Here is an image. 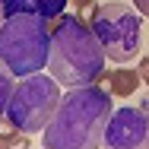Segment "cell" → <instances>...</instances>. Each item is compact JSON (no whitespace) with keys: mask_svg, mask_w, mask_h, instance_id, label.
Wrapping results in <instances>:
<instances>
[{"mask_svg":"<svg viewBox=\"0 0 149 149\" xmlns=\"http://www.w3.org/2000/svg\"><path fill=\"white\" fill-rule=\"evenodd\" d=\"M111 92L83 83L70 86L60 98L54 118L48 120L41 143L45 149H95L105 140V124L111 118Z\"/></svg>","mask_w":149,"mask_h":149,"instance_id":"1","label":"cell"},{"mask_svg":"<svg viewBox=\"0 0 149 149\" xmlns=\"http://www.w3.org/2000/svg\"><path fill=\"white\" fill-rule=\"evenodd\" d=\"M105 48L95 38L89 22L79 16H60L51 29V54H48V70L60 86H83L95 83L105 73Z\"/></svg>","mask_w":149,"mask_h":149,"instance_id":"2","label":"cell"},{"mask_svg":"<svg viewBox=\"0 0 149 149\" xmlns=\"http://www.w3.org/2000/svg\"><path fill=\"white\" fill-rule=\"evenodd\" d=\"M51 54V22L32 10L13 13L0 26V60L16 73L29 76L48 67Z\"/></svg>","mask_w":149,"mask_h":149,"instance_id":"3","label":"cell"},{"mask_svg":"<svg viewBox=\"0 0 149 149\" xmlns=\"http://www.w3.org/2000/svg\"><path fill=\"white\" fill-rule=\"evenodd\" d=\"M60 98H63L60 83L54 76H45L41 70L29 73L13 89V98L6 105V120L16 124L22 133H41L48 127V120L54 118Z\"/></svg>","mask_w":149,"mask_h":149,"instance_id":"4","label":"cell"},{"mask_svg":"<svg viewBox=\"0 0 149 149\" xmlns=\"http://www.w3.org/2000/svg\"><path fill=\"white\" fill-rule=\"evenodd\" d=\"M92 32L102 41L108 60L114 63H130L140 57L143 48V26H140V13H133L130 6H124L118 0L102 3L95 19H92Z\"/></svg>","mask_w":149,"mask_h":149,"instance_id":"5","label":"cell"},{"mask_svg":"<svg viewBox=\"0 0 149 149\" xmlns=\"http://www.w3.org/2000/svg\"><path fill=\"white\" fill-rule=\"evenodd\" d=\"M102 146H108V149H149V114L140 105L114 108L108 124H105Z\"/></svg>","mask_w":149,"mask_h":149,"instance_id":"6","label":"cell"},{"mask_svg":"<svg viewBox=\"0 0 149 149\" xmlns=\"http://www.w3.org/2000/svg\"><path fill=\"white\" fill-rule=\"evenodd\" d=\"M102 76H105V73H102ZM105 83H108V92H114V95H120V98H130L133 92L140 89V73L130 70L127 63H118V70L108 73Z\"/></svg>","mask_w":149,"mask_h":149,"instance_id":"7","label":"cell"},{"mask_svg":"<svg viewBox=\"0 0 149 149\" xmlns=\"http://www.w3.org/2000/svg\"><path fill=\"white\" fill-rule=\"evenodd\" d=\"M29 3L32 13H38V16H45L48 22H54L63 16V10H67V0H26Z\"/></svg>","mask_w":149,"mask_h":149,"instance_id":"8","label":"cell"},{"mask_svg":"<svg viewBox=\"0 0 149 149\" xmlns=\"http://www.w3.org/2000/svg\"><path fill=\"white\" fill-rule=\"evenodd\" d=\"M13 89H16V73L0 60V114H6V105L13 98Z\"/></svg>","mask_w":149,"mask_h":149,"instance_id":"9","label":"cell"},{"mask_svg":"<svg viewBox=\"0 0 149 149\" xmlns=\"http://www.w3.org/2000/svg\"><path fill=\"white\" fill-rule=\"evenodd\" d=\"M0 3H3L6 16H13V13H22V10H29V3H26V0H0Z\"/></svg>","mask_w":149,"mask_h":149,"instance_id":"10","label":"cell"},{"mask_svg":"<svg viewBox=\"0 0 149 149\" xmlns=\"http://www.w3.org/2000/svg\"><path fill=\"white\" fill-rule=\"evenodd\" d=\"M136 73H140V79H146V83H149V57H140V63H136Z\"/></svg>","mask_w":149,"mask_h":149,"instance_id":"11","label":"cell"},{"mask_svg":"<svg viewBox=\"0 0 149 149\" xmlns=\"http://www.w3.org/2000/svg\"><path fill=\"white\" fill-rule=\"evenodd\" d=\"M133 6H136L140 16H146V19H149V0H133Z\"/></svg>","mask_w":149,"mask_h":149,"instance_id":"12","label":"cell"},{"mask_svg":"<svg viewBox=\"0 0 149 149\" xmlns=\"http://www.w3.org/2000/svg\"><path fill=\"white\" fill-rule=\"evenodd\" d=\"M136 105H140V108H143V111L149 114V89L143 92V95H140V102H136Z\"/></svg>","mask_w":149,"mask_h":149,"instance_id":"13","label":"cell"},{"mask_svg":"<svg viewBox=\"0 0 149 149\" xmlns=\"http://www.w3.org/2000/svg\"><path fill=\"white\" fill-rule=\"evenodd\" d=\"M3 19H6V10H3V3H0V26H3Z\"/></svg>","mask_w":149,"mask_h":149,"instance_id":"14","label":"cell"}]
</instances>
